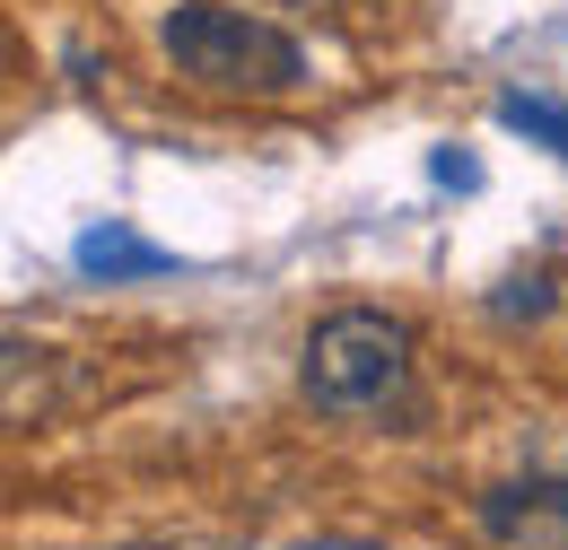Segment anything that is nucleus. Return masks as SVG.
Wrapping results in <instances>:
<instances>
[{
    "label": "nucleus",
    "instance_id": "obj_7",
    "mask_svg": "<svg viewBox=\"0 0 568 550\" xmlns=\"http://www.w3.org/2000/svg\"><path fill=\"white\" fill-rule=\"evenodd\" d=\"M351 550H358V542H351Z\"/></svg>",
    "mask_w": 568,
    "mask_h": 550
},
{
    "label": "nucleus",
    "instance_id": "obj_1",
    "mask_svg": "<svg viewBox=\"0 0 568 550\" xmlns=\"http://www.w3.org/2000/svg\"><path fill=\"white\" fill-rule=\"evenodd\" d=\"M158 53L193 88H219V96H288L306 79L297 35H281L254 9H227V0H175L158 18Z\"/></svg>",
    "mask_w": 568,
    "mask_h": 550
},
{
    "label": "nucleus",
    "instance_id": "obj_5",
    "mask_svg": "<svg viewBox=\"0 0 568 550\" xmlns=\"http://www.w3.org/2000/svg\"><path fill=\"white\" fill-rule=\"evenodd\" d=\"M551 297H560V279L534 263V272H507L490 288V315H498V324H542V315H551Z\"/></svg>",
    "mask_w": 568,
    "mask_h": 550
},
{
    "label": "nucleus",
    "instance_id": "obj_4",
    "mask_svg": "<svg viewBox=\"0 0 568 550\" xmlns=\"http://www.w3.org/2000/svg\"><path fill=\"white\" fill-rule=\"evenodd\" d=\"M71 263L88 279H158V272H175V254H166V245H149V236H132L123 218L88 227V236L71 245Z\"/></svg>",
    "mask_w": 568,
    "mask_h": 550
},
{
    "label": "nucleus",
    "instance_id": "obj_3",
    "mask_svg": "<svg viewBox=\"0 0 568 550\" xmlns=\"http://www.w3.org/2000/svg\"><path fill=\"white\" fill-rule=\"evenodd\" d=\"M473 524H481L490 550H568V481H551V472L498 481V489H481Z\"/></svg>",
    "mask_w": 568,
    "mask_h": 550
},
{
    "label": "nucleus",
    "instance_id": "obj_6",
    "mask_svg": "<svg viewBox=\"0 0 568 550\" xmlns=\"http://www.w3.org/2000/svg\"><path fill=\"white\" fill-rule=\"evenodd\" d=\"M498 123L525 140H542V149H560L568 157V105H551V96H498Z\"/></svg>",
    "mask_w": 568,
    "mask_h": 550
},
{
    "label": "nucleus",
    "instance_id": "obj_2",
    "mask_svg": "<svg viewBox=\"0 0 568 550\" xmlns=\"http://www.w3.org/2000/svg\"><path fill=\"white\" fill-rule=\"evenodd\" d=\"M306 403L324 419H394L412 403V324L376 315V306H342L306 333V367H297Z\"/></svg>",
    "mask_w": 568,
    "mask_h": 550
}]
</instances>
